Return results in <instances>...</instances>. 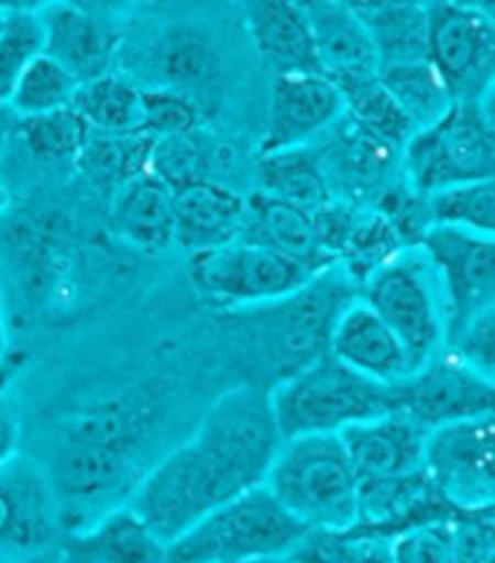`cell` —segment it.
<instances>
[{"label":"cell","instance_id":"1","mask_svg":"<svg viewBox=\"0 0 495 563\" xmlns=\"http://www.w3.org/2000/svg\"><path fill=\"white\" fill-rule=\"evenodd\" d=\"M280 445L268 391L232 387L184 443L143 474L127 504L169 547L210 510L262 486Z\"/></svg>","mask_w":495,"mask_h":563},{"label":"cell","instance_id":"2","mask_svg":"<svg viewBox=\"0 0 495 563\" xmlns=\"http://www.w3.org/2000/svg\"><path fill=\"white\" fill-rule=\"evenodd\" d=\"M264 486L309 532L341 534L358 525L361 479L339 435L283 440Z\"/></svg>","mask_w":495,"mask_h":563},{"label":"cell","instance_id":"3","mask_svg":"<svg viewBox=\"0 0 495 563\" xmlns=\"http://www.w3.org/2000/svg\"><path fill=\"white\" fill-rule=\"evenodd\" d=\"M268 401L283 440L339 435L394 411L392 387L353 373L329 353L280 377L268 391Z\"/></svg>","mask_w":495,"mask_h":563},{"label":"cell","instance_id":"4","mask_svg":"<svg viewBox=\"0 0 495 563\" xmlns=\"http://www.w3.org/2000/svg\"><path fill=\"white\" fill-rule=\"evenodd\" d=\"M312 534L262 484L210 510L169 544V563H230L295 556Z\"/></svg>","mask_w":495,"mask_h":563},{"label":"cell","instance_id":"5","mask_svg":"<svg viewBox=\"0 0 495 563\" xmlns=\"http://www.w3.org/2000/svg\"><path fill=\"white\" fill-rule=\"evenodd\" d=\"M493 104H454L438 124L406 141L399 169L418 196L493 179L495 173Z\"/></svg>","mask_w":495,"mask_h":563},{"label":"cell","instance_id":"6","mask_svg":"<svg viewBox=\"0 0 495 563\" xmlns=\"http://www.w3.org/2000/svg\"><path fill=\"white\" fill-rule=\"evenodd\" d=\"M319 276V274H317ZM194 290L222 310H258L302 290L315 274L250 240L198 252L189 262Z\"/></svg>","mask_w":495,"mask_h":563},{"label":"cell","instance_id":"7","mask_svg":"<svg viewBox=\"0 0 495 563\" xmlns=\"http://www.w3.org/2000/svg\"><path fill=\"white\" fill-rule=\"evenodd\" d=\"M426 60L454 104L493 100L495 22L474 3H426Z\"/></svg>","mask_w":495,"mask_h":563},{"label":"cell","instance_id":"8","mask_svg":"<svg viewBox=\"0 0 495 563\" xmlns=\"http://www.w3.org/2000/svg\"><path fill=\"white\" fill-rule=\"evenodd\" d=\"M361 298L399 336L416 371L444 349L442 292L424 252H402L382 266L363 284Z\"/></svg>","mask_w":495,"mask_h":563},{"label":"cell","instance_id":"9","mask_svg":"<svg viewBox=\"0 0 495 563\" xmlns=\"http://www.w3.org/2000/svg\"><path fill=\"white\" fill-rule=\"evenodd\" d=\"M351 278L337 264L315 276L290 298L258 308L266 351L283 377L324 356L331 324L353 296Z\"/></svg>","mask_w":495,"mask_h":563},{"label":"cell","instance_id":"10","mask_svg":"<svg viewBox=\"0 0 495 563\" xmlns=\"http://www.w3.org/2000/svg\"><path fill=\"white\" fill-rule=\"evenodd\" d=\"M495 419L460 421L430 431L424 472L454 512L493 510L495 500Z\"/></svg>","mask_w":495,"mask_h":563},{"label":"cell","instance_id":"11","mask_svg":"<svg viewBox=\"0 0 495 563\" xmlns=\"http://www.w3.org/2000/svg\"><path fill=\"white\" fill-rule=\"evenodd\" d=\"M436 272L444 308V339L479 314L495 310V240L430 225L418 240Z\"/></svg>","mask_w":495,"mask_h":563},{"label":"cell","instance_id":"12","mask_svg":"<svg viewBox=\"0 0 495 563\" xmlns=\"http://www.w3.org/2000/svg\"><path fill=\"white\" fill-rule=\"evenodd\" d=\"M394 411L424 431L493 413L495 379L440 351L426 365L392 387Z\"/></svg>","mask_w":495,"mask_h":563},{"label":"cell","instance_id":"13","mask_svg":"<svg viewBox=\"0 0 495 563\" xmlns=\"http://www.w3.org/2000/svg\"><path fill=\"white\" fill-rule=\"evenodd\" d=\"M61 537L64 525L42 464L20 455L0 470V561L48 554Z\"/></svg>","mask_w":495,"mask_h":563},{"label":"cell","instance_id":"14","mask_svg":"<svg viewBox=\"0 0 495 563\" xmlns=\"http://www.w3.org/2000/svg\"><path fill=\"white\" fill-rule=\"evenodd\" d=\"M44 32V54L85 85L111 73L121 52L123 30L107 8L54 3L36 10Z\"/></svg>","mask_w":495,"mask_h":563},{"label":"cell","instance_id":"15","mask_svg":"<svg viewBox=\"0 0 495 563\" xmlns=\"http://www.w3.org/2000/svg\"><path fill=\"white\" fill-rule=\"evenodd\" d=\"M345 114L341 92L319 73L278 76L271 85L262 155L309 148Z\"/></svg>","mask_w":495,"mask_h":563},{"label":"cell","instance_id":"16","mask_svg":"<svg viewBox=\"0 0 495 563\" xmlns=\"http://www.w3.org/2000/svg\"><path fill=\"white\" fill-rule=\"evenodd\" d=\"M327 353L353 373L377 385L394 387L416 373V365L392 329L370 305L355 296L331 324Z\"/></svg>","mask_w":495,"mask_h":563},{"label":"cell","instance_id":"17","mask_svg":"<svg viewBox=\"0 0 495 563\" xmlns=\"http://www.w3.org/2000/svg\"><path fill=\"white\" fill-rule=\"evenodd\" d=\"M312 27L319 73L339 92L380 76V60L370 34L351 3L307 0L300 3Z\"/></svg>","mask_w":495,"mask_h":563},{"label":"cell","instance_id":"18","mask_svg":"<svg viewBox=\"0 0 495 563\" xmlns=\"http://www.w3.org/2000/svg\"><path fill=\"white\" fill-rule=\"evenodd\" d=\"M153 428V407L141 397L92 401L58 423L56 445L107 452L141 464V450Z\"/></svg>","mask_w":495,"mask_h":563},{"label":"cell","instance_id":"19","mask_svg":"<svg viewBox=\"0 0 495 563\" xmlns=\"http://www.w3.org/2000/svg\"><path fill=\"white\" fill-rule=\"evenodd\" d=\"M428 431L406 416L389 411L339 433L361 484L392 479L424 470Z\"/></svg>","mask_w":495,"mask_h":563},{"label":"cell","instance_id":"20","mask_svg":"<svg viewBox=\"0 0 495 563\" xmlns=\"http://www.w3.org/2000/svg\"><path fill=\"white\" fill-rule=\"evenodd\" d=\"M169 547L129 504L58 542L64 563H169Z\"/></svg>","mask_w":495,"mask_h":563},{"label":"cell","instance_id":"21","mask_svg":"<svg viewBox=\"0 0 495 563\" xmlns=\"http://www.w3.org/2000/svg\"><path fill=\"white\" fill-rule=\"evenodd\" d=\"M244 27L258 58L266 68L274 70V78L319 73L312 27L300 3H290V0L246 3Z\"/></svg>","mask_w":495,"mask_h":563},{"label":"cell","instance_id":"22","mask_svg":"<svg viewBox=\"0 0 495 563\" xmlns=\"http://www.w3.org/2000/svg\"><path fill=\"white\" fill-rule=\"evenodd\" d=\"M246 199L220 181L175 191V244L191 256L242 238Z\"/></svg>","mask_w":495,"mask_h":563},{"label":"cell","instance_id":"23","mask_svg":"<svg viewBox=\"0 0 495 563\" xmlns=\"http://www.w3.org/2000/svg\"><path fill=\"white\" fill-rule=\"evenodd\" d=\"M242 240L262 244V247L305 266L315 276L337 266L321 247L312 213L258 191L246 199Z\"/></svg>","mask_w":495,"mask_h":563},{"label":"cell","instance_id":"24","mask_svg":"<svg viewBox=\"0 0 495 563\" xmlns=\"http://www.w3.org/2000/svg\"><path fill=\"white\" fill-rule=\"evenodd\" d=\"M109 223L131 247L165 252L175 244V191L151 173L135 177L111 194Z\"/></svg>","mask_w":495,"mask_h":563},{"label":"cell","instance_id":"25","mask_svg":"<svg viewBox=\"0 0 495 563\" xmlns=\"http://www.w3.org/2000/svg\"><path fill=\"white\" fill-rule=\"evenodd\" d=\"M375 46L380 68L426 60V3H351Z\"/></svg>","mask_w":495,"mask_h":563},{"label":"cell","instance_id":"26","mask_svg":"<svg viewBox=\"0 0 495 563\" xmlns=\"http://www.w3.org/2000/svg\"><path fill=\"white\" fill-rule=\"evenodd\" d=\"M256 175L258 194L302 208L307 213H315L333 199L319 155L312 148L262 155Z\"/></svg>","mask_w":495,"mask_h":563},{"label":"cell","instance_id":"27","mask_svg":"<svg viewBox=\"0 0 495 563\" xmlns=\"http://www.w3.org/2000/svg\"><path fill=\"white\" fill-rule=\"evenodd\" d=\"M70 107L90 133H139L143 114V88L121 73L78 85Z\"/></svg>","mask_w":495,"mask_h":563},{"label":"cell","instance_id":"28","mask_svg":"<svg viewBox=\"0 0 495 563\" xmlns=\"http://www.w3.org/2000/svg\"><path fill=\"white\" fill-rule=\"evenodd\" d=\"M153 143L143 133H90L76 165L97 189L114 194L147 173Z\"/></svg>","mask_w":495,"mask_h":563},{"label":"cell","instance_id":"29","mask_svg":"<svg viewBox=\"0 0 495 563\" xmlns=\"http://www.w3.org/2000/svg\"><path fill=\"white\" fill-rule=\"evenodd\" d=\"M153 70L155 82L151 88L191 97V90L201 88L218 70V58L208 36L189 27H177L165 32L153 48Z\"/></svg>","mask_w":495,"mask_h":563},{"label":"cell","instance_id":"30","mask_svg":"<svg viewBox=\"0 0 495 563\" xmlns=\"http://www.w3.org/2000/svg\"><path fill=\"white\" fill-rule=\"evenodd\" d=\"M380 82L396 107L402 109L414 133L438 124L454 107L448 88L438 78V73L430 68L428 60L380 68Z\"/></svg>","mask_w":495,"mask_h":563},{"label":"cell","instance_id":"31","mask_svg":"<svg viewBox=\"0 0 495 563\" xmlns=\"http://www.w3.org/2000/svg\"><path fill=\"white\" fill-rule=\"evenodd\" d=\"M404 242L399 228L380 208L377 211L358 208L337 264H343V274L351 278L353 286H361L404 252Z\"/></svg>","mask_w":495,"mask_h":563},{"label":"cell","instance_id":"32","mask_svg":"<svg viewBox=\"0 0 495 563\" xmlns=\"http://www.w3.org/2000/svg\"><path fill=\"white\" fill-rule=\"evenodd\" d=\"M345 104V119L365 136L385 143L387 148L402 153L406 141L414 136V129L389 92L382 88L380 76L341 92Z\"/></svg>","mask_w":495,"mask_h":563},{"label":"cell","instance_id":"33","mask_svg":"<svg viewBox=\"0 0 495 563\" xmlns=\"http://www.w3.org/2000/svg\"><path fill=\"white\" fill-rule=\"evenodd\" d=\"M428 225L457 228L493 238L495 232V181H469L424 196Z\"/></svg>","mask_w":495,"mask_h":563},{"label":"cell","instance_id":"34","mask_svg":"<svg viewBox=\"0 0 495 563\" xmlns=\"http://www.w3.org/2000/svg\"><path fill=\"white\" fill-rule=\"evenodd\" d=\"M213 143L204 136L201 129H194L155 141L147 173L172 191H179L198 181H213L208 175V169L213 167Z\"/></svg>","mask_w":495,"mask_h":563},{"label":"cell","instance_id":"35","mask_svg":"<svg viewBox=\"0 0 495 563\" xmlns=\"http://www.w3.org/2000/svg\"><path fill=\"white\" fill-rule=\"evenodd\" d=\"M76 90L78 82L70 73L61 68L54 58L40 54L22 73L8 104L15 109L20 119H32L70 107Z\"/></svg>","mask_w":495,"mask_h":563},{"label":"cell","instance_id":"36","mask_svg":"<svg viewBox=\"0 0 495 563\" xmlns=\"http://www.w3.org/2000/svg\"><path fill=\"white\" fill-rule=\"evenodd\" d=\"M90 129L73 107L58 109L52 114L22 119L20 141L32 157L44 163H76Z\"/></svg>","mask_w":495,"mask_h":563},{"label":"cell","instance_id":"37","mask_svg":"<svg viewBox=\"0 0 495 563\" xmlns=\"http://www.w3.org/2000/svg\"><path fill=\"white\" fill-rule=\"evenodd\" d=\"M44 54V32L34 8L10 5V15L0 32V104H8L22 73Z\"/></svg>","mask_w":495,"mask_h":563},{"label":"cell","instance_id":"38","mask_svg":"<svg viewBox=\"0 0 495 563\" xmlns=\"http://www.w3.org/2000/svg\"><path fill=\"white\" fill-rule=\"evenodd\" d=\"M194 129H201V109H198L196 100H191L189 95L163 88H143V114L139 133L160 141Z\"/></svg>","mask_w":495,"mask_h":563},{"label":"cell","instance_id":"39","mask_svg":"<svg viewBox=\"0 0 495 563\" xmlns=\"http://www.w3.org/2000/svg\"><path fill=\"white\" fill-rule=\"evenodd\" d=\"M392 563H460L454 544V516L432 520L389 540Z\"/></svg>","mask_w":495,"mask_h":563},{"label":"cell","instance_id":"40","mask_svg":"<svg viewBox=\"0 0 495 563\" xmlns=\"http://www.w3.org/2000/svg\"><path fill=\"white\" fill-rule=\"evenodd\" d=\"M442 351L472 371L495 379V310L479 314L476 320L457 329L444 339Z\"/></svg>","mask_w":495,"mask_h":563},{"label":"cell","instance_id":"41","mask_svg":"<svg viewBox=\"0 0 495 563\" xmlns=\"http://www.w3.org/2000/svg\"><path fill=\"white\" fill-rule=\"evenodd\" d=\"M20 445H22V423L15 407L0 397V470L8 467L10 462L20 457Z\"/></svg>","mask_w":495,"mask_h":563},{"label":"cell","instance_id":"42","mask_svg":"<svg viewBox=\"0 0 495 563\" xmlns=\"http://www.w3.org/2000/svg\"><path fill=\"white\" fill-rule=\"evenodd\" d=\"M0 563H64V559H61L58 549H54V552L48 554H42V556H32V559H20V561H0Z\"/></svg>","mask_w":495,"mask_h":563},{"label":"cell","instance_id":"43","mask_svg":"<svg viewBox=\"0 0 495 563\" xmlns=\"http://www.w3.org/2000/svg\"><path fill=\"white\" fill-rule=\"evenodd\" d=\"M230 563H295L293 556H266V559H246V561H230Z\"/></svg>","mask_w":495,"mask_h":563},{"label":"cell","instance_id":"44","mask_svg":"<svg viewBox=\"0 0 495 563\" xmlns=\"http://www.w3.org/2000/svg\"><path fill=\"white\" fill-rule=\"evenodd\" d=\"M8 344V329H6V310H3V300H0V353L6 351Z\"/></svg>","mask_w":495,"mask_h":563},{"label":"cell","instance_id":"45","mask_svg":"<svg viewBox=\"0 0 495 563\" xmlns=\"http://www.w3.org/2000/svg\"><path fill=\"white\" fill-rule=\"evenodd\" d=\"M8 15H10V5H0V32H3V27H6Z\"/></svg>","mask_w":495,"mask_h":563}]
</instances>
